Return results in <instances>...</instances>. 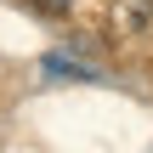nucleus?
I'll use <instances>...</instances> for the list:
<instances>
[{
	"mask_svg": "<svg viewBox=\"0 0 153 153\" xmlns=\"http://www.w3.org/2000/svg\"><path fill=\"white\" fill-rule=\"evenodd\" d=\"M34 6H40V11H51V17H62V11H68L74 0H34Z\"/></svg>",
	"mask_w": 153,
	"mask_h": 153,
	"instance_id": "obj_2",
	"label": "nucleus"
},
{
	"mask_svg": "<svg viewBox=\"0 0 153 153\" xmlns=\"http://www.w3.org/2000/svg\"><path fill=\"white\" fill-rule=\"evenodd\" d=\"M45 74H62V79H97L91 62H74V57H45Z\"/></svg>",
	"mask_w": 153,
	"mask_h": 153,
	"instance_id": "obj_1",
	"label": "nucleus"
}]
</instances>
